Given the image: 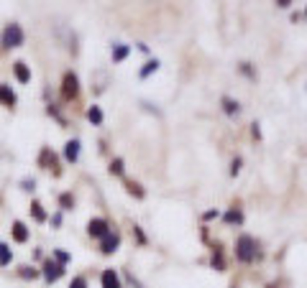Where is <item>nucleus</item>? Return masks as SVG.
<instances>
[{"label": "nucleus", "instance_id": "4", "mask_svg": "<svg viewBox=\"0 0 307 288\" xmlns=\"http://www.w3.org/2000/svg\"><path fill=\"white\" fill-rule=\"evenodd\" d=\"M87 232H90V237H97V240H103L108 232H110V224L105 222V219H90V224H87Z\"/></svg>", "mask_w": 307, "mask_h": 288}, {"label": "nucleus", "instance_id": "30", "mask_svg": "<svg viewBox=\"0 0 307 288\" xmlns=\"http://www.w3.org/2000/svg\"><path fill=\"white\" fill-rule=\"evenodd\" d=\"M241 72H243V74H248V77H253V72H251L248 62H243V64H241Z\"/></svg>", "mask_w": 307, "mask_h": 288}, {"label": "nucleus", "instance_id": "6", "mask_svg": "<svg viewBox=\"0 0 307 288\" xmlns=\"http://www.w3.org/2000/svg\"><path fill=\"white\" fill-rule=\"evenodd\" d=\"M62 275H64V265H62V263H52V260H49V263L44 265V278H46L49 283L59 280Z\"/></svg>", "mask_w": 307, "mask_h": 288}, {"label": "nucleus", "instance_id": "18", "mask_svg": "<svg viewBox=\"0 0 307 288\" xmlns=\"http://www.w3.org/2000/svg\"><path fill=\"white\" fill-rule=\"evenodd\" d=\"M125 189H128V194H133L136 199H143V196H146V191H143V189H141V184H136V181H128V184H125Z\"/></svg>", "mask_w": 307, "mask_h": 288}, {"label": "nucleus", "instance_id": "22", "mask_svg": "<svg viewBox=\"0 0 307 288\" xmlns=\"http://www.w3.org/2000/svg\"><path fill=\"white\" fill-rule=\"evenodd\" d=\"M59 204H62V209H72V207H74V196H72V194H62V196H59Z\"/></svg>", "mask_w": 307, "mask_h": 288}, {"label": "nucleus", "instance_id": "7", "mask_svg": "<svg viewBox=\"0 0 307 288\" xmlns=\"http://www.w3.org/2000/svg\"><path fill=\"white\" fill-rule=\"evenodd\" d=\"M100 280H103V288H123V283H120V275H118V273H115L113 268L103 270Z\"/></svg>", "mask_w": 307, "mask_h": 288}, {"label": "nucleus", "instance_id": "32", "mask_svg": "<svg viewBox=\"0 0 307 288\" xmlns=\"http://www.w3.org/2000/svg\"><path fill=\"white\" fill-rule=\"evenodd\" d=\"M276 6H279V8H289L292 0H276Z\"/></svg>", "mask_w": 307, "mask_h": 288}, {"label": "nucleus", "instance_id": "21", "mask_svg": "<svg viewBox=\"0 0 307 288\" xmlns=\"http://www.w3.org/2000/svg\"><path fill=\"white\" fill-rule=\"evenodd\" d=\"M110 174L113 176H123V158H113L110 161Z\"/></svg>", "mask_w": 307, "mask_h": 288}, {"label": "nucleus", "instance_id": "11", "mask_svg": "<svg viewBox=\"0 0 307 288\" xmlns=\"http://www.w3.org/2000/svg\"><path fill=\"white\" fill-rule=\"evenodd\" d=\"M39 163H41L44 168H52V166H54V174H59V168H57V156H54L49 148H44V151H41V156H39Z\"/></svg>", "mask_w": 307, "mask_h": 288}, {"label": "nucleus", "instance_id": "24", "mask_svg": "<svg viewBox=\"0 0 307 288\" xmlns=\"http://www.w3.org/2000/svg\"><path fill=\"white\" fill-rule=\"evenodd\" d=\"M18 273H21L23 278H31V280H34V278H39V270H34V268H29V265H23Z\"/></svg>", "mask_w": 307, "mask_h": 288}, {"label": "nucleus", "instance_id": "5", "mask_svg": "<svg viewBox=\"0 0 307 288\" xmlns=\"http://www.w3.org/2000/svg\"><path fill=\"white\" fill-rule=\"evenodd\" d=\"M118 245H120V235H118V232H108V235L100 240V252H103V255H110V252L118 250Z\"/></svg>", "mask_w": 307, "mask_h": 288}, {"label": "nucleus", "instance_id": "14", "mask_svg": "<svg viewBox=\"0 0 307 288\" xmlns=\"http://www.w3.org/2000/svg\"><path fill=\"white\" fill-rule=\"evenodd\" d=\"M159 67H162V62H159V59H148V62H146V67L138 72V77H141V79H146V77H151V74H157V72H159Z\"/></svg>", "mask_w": 307, "mask_h": 288}, {"label": "nucleus", "instance_id": "31", "mask_svg": "<svg viewBox=\"0 0 307 288\" xmlns=\"http://www.w3.org/2000/svg\"><path fill=\"white\" fill-rule=\"evenodd\" d=\"M251 133H253V138H261V128H259V123H253V128H251Z\"/></svg>", "mask_w": 307, "mask_h": 288}, {"label": "nucleus", "instance_id": "15", "mask_svg": "<svg viewBox=\"0 0 307 288\" xmlns=\"http://www.w3.org/2000/svg\"><path fill=\"white\" fill-rule=\"evenodd\" d=\"M128 54H131V46H125V44H113V64H120Z\"/></svg>", "mask_w": 307, "mask_h": 288}, {"label": "nucleus", "instance_id": "9", "mask_svg": "<svg viewBox=\"0 0 307 288\" xmlns=\"http://www.w3.org/2000/svg\"><path fill=\"white\" fill-rule=\"evenodd\" d=\"M64 158L69 161V163H74L77 158H80V140L74 138V140H67V146H64Z\"/></svg>", "mask_w": 307, "mask_h": 288}, {"label": "nucleus", "instance_id": "29", "mask_svg": "<svg viewBox=\"0 0 307 288\" xmlns=\"http://www.w3.org/2000/svg\"><path fill=\"white\" fill-rule=\"evenodd\" d=\"M220 217V212L218 209H210V212H205V219H218Z\"/></svg>", "mask_w": 307, "mask_h": 288}, {"label": "nucleus", "instance_id": "26", "mask_svg": "<svg viewBox=\"0 0 307 288\" xmlns=\"http://www.w3.org/2000/svg\"><path fill=\"white\" fill-rule=\"evenodd\" d=\"M54 257H57V263H62V265L69 263V255H67L64 250H54Z\"/></svg>", "mask_w": 307, "mask_h": 288}, {"label": "nucleus", "instance_id": "12", "mask_svg": "<svg viewBox=\"0 0 307 288\" xmlns=\"http://www.w3.org/2000/svg\"><path fill=\"white\" fill-rule=\"evenodd\" d=\"M0 102L8 105V107L16 105V92L11 90V84H0Z\"/></svg>", "mask_w": 307, "mask_h": 288}, {"label": "nucleus", "instance_id": "16", "mask_svg": "<svg viewBox=\"0 0 307 288\" xmlns=\"http://www.w3.org/2000/svg\"><path fill=\"white\" fill-rule=\"evenodd\" d=\"M87 120H90L92 125H103V110H100L97 105H92V107L87 110Z\"/></svg>", "mask_w": 307, "mask_h": 288}, {"label": "nucleus", "instance_id": "3", "mask_svg": "<svg viewBox=\"0 0 307 288\" xmlns=\"http://www.w3.org/2000/svg\"><path fill=\"white\" fill-rule=\"evenodd\" d=\"M62 95H64V100H74L80 95V79H77L74 72L64 74V79H62Z\"/></svg>", "mask_w": 307, "mask_h": 288}, {"label": "nucleus", "instance_id": "20", "mask_svg": "<svg viewBox=\"0 0 307 288\" xmlns=\"http://www.w3.org/2000/svg\"><path fill=\"white\" fill-rule=\"evenodd\" d=\"M31 214H34V219H36V222H44V219H46V212L41 209V204H39V201H34V204H31Z\"/></svg>", "mask_w": 307, "mask_h": 288}, {"label": "nucleus", "instance_id": "28", "mask_svg": "<svg viewBox=\"0 0 307 288\" xmlns=\"http://www.w3.org/2000/svg\"><path fill=\"white\" fill-rule=\"evenodd\" d=\"M23 189H26V191H34V189H36V181H34V179H26V181H23Z\"/></svg>", "mask_w": 307, "mask_h": 288}, {"label": "nucleus", "instance_id": "13", "mask_svg": "<svg viewBox=\"0 0 307 288\" xmlns=\"http://www.w3.org/2000/svg\"><path fill=\"white\" fill-rule=\"evenodd\" d=\"M11 232H13V240H16V242H26V240H29V227H26L23 222H13Z\"/></svg>", "mask_w": 307, "mask_h": 288}, {"label": "nucleus", "instance_id": "1", "mask_svg": "<svg viewBox=\"0 0 307 288\" xmlns=\"http://www.w3.org/2000/svg\"><path fill=\"white\" fill-rule=\"evenodd\" d=\"M236 257L241 263H251L256 257V240L251 235H241L238 242H236Z\"/></svg>", "mask_w": 307, "mask_h": 288}, {"label": "nucleus", "instance_id": "8", "mask_svg": "<svg viewBox=\"0 0 307 288\" xmlns=\"http://www.w3.org/2000/svg\"><path fill=\"white\" fill-rule=\"evenodd\" d=\"M13 74H16V79H18L21 84H29V82H31V72H29V67H26L23 62H16V64H13Z\"/></svg>", "mask_w": 307, "mask_h": 288}, {"label": "nucleus", "instance_id": "23", "mask_svg": "<svg viewBox=\"0 0 307 288\" xmlns=\"http://www.w3.org/2000/svg\"><path fill=\"white\" fill-rule=\"evenodd\" d=\"M225 222H228V224H233V222L238 224V222H243V214L233 209V212H228V214H225Z\"/></svg>", "mask_w": 307, "mask_h": 288}, {"label": "nucleus", "instance_id": "2", "mask_svg": "<svg viewBox=\"0 0 307 288\" xmlns=\"http://www.w3.org/2000/svg\"><path fill=\"white\" fill-rule=\"evenodd\" d=\"M23 41H26V36H23V28H21L18 23L6 26L3 39H0V44H3L6 49H18V46H23Z\"/></svg>", "mask_w": 307, "mask_h": 288}, {"label": "nucleus", "instance_id": "19", "mask_svg": "<svg viewBox=\"0 0 307 288\" xmlns=\"http://www.w3.org/2000/svg\"><path fill=\"white\" fill-rule=\"evenodd\" d=\"M13 260V252H11V247L8 245H0V265H8Z\"/></svg>", "mask_w": 307, "mask_h": 288}, {"label": "nucleus", "instance_id": "17", "mask_svg": "<svg viewBox=\"0 0 307 288\" xmlns=\"http://www.w3.org/2000/svg\"><path fill=\"white\" fill-rule=\"evenodd\" d=\"M213 268L215 270H225V260H223V250L220 247L213 250Z\"/></svg>", "mask_w": 307, "mask_h": 288}, {"label": "nucleus", "instance_id": "27", "mask_svg": "<svg viewBox=\"0 0 307 288\" xmlns=\"http://www.w3.org/2000/svg\"><path fill=\"white\" fill-rule=\"evenodd\" d=\"M69 288H87V280H85L82 275H77V278H72V283H69Z\"/></svg>", "mask_w": 307, "mask_h": 288}, {"label": "nucleus", "instance_id": "10", "mask_svg": "<svg viewBox=\"0 0 307 288\" xmlns=\"http://www.w3.org/2000/svg\"><path fill=\"white\" fill-rule=\"evenodd\" d=\"M220 105H223V112H225L228 118H236V115L241 112V105H238L233 97H223V100H220Z\"/></svg>", "mask_w": 307, "mask_h": 288}, {"label": "nucleus", "instance_id": "25", "mask_svg": "<svg viewBox=\"0 0 307 288\" xmlns=\"http://www.w3.org/2000/svg\"><path fill=\"white\" fill-rule=\"evenodd\" d=\"M241 166H243V161H241V158H233V163H231V176H238V174H241Z\"/></svg>", "mask_w": 307, "mask_h": 288}]
</instances>
